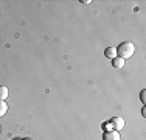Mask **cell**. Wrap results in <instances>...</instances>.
<instances>
[{
    "label": "cell",
    "instance_id": "6da1fadb",
    "mask_svg": "<svg viewBox=\"0 0 146 140\" xmlns=\"http://www.w3.org/2000/svg\"><path fill=\"white\" fill-rule=\"evenodd\" d=\"M115 50H117L118 58L127 59V58H131V56L135 53V45L132 44V42H129V41H124L123 44L118 45V48H115Z\"/></svg>",
    "mask_w": 146,
    "mask_h": 140
},
{
    "label": "cell",
    "instance_id": "7a4b0ae2",
    "mask_svg": "<svg viewBox=\"0 0 146 140\" xmlns=\"http://www.w3.org/2000/svg\"><path fill=\"white\" fill-rule=\"evenodd\" d=\"M110 123H112V128L115 129V131H120V129L124 128V120L121 117H113Z\"/></svg>",
    "mask_w": 146,
    "mask_h": 140
},
{
    "label": "cell",
    "instance_id": "3957f363",
    "mask_svg": "<svg viewBox=\"0 0 146 140\" xmlns=\"http://www.w3.org/2000/svg\"><path fill=\"white\" fill-rule=\"evenodd\" d=\"M103 140H120V134H118V131H106L103 135Z\"/></svg>",
    "mask_w": 146,
    "mask_h": 140
},
{
    "label": "cell",
    "instance_id": "277c9868",
    "mask_svg": "<svg viewBox=\"0 0 146 140\" xmlns=\"http://www.w3.org/2000/svg\"><path fill=\"white\" fill-rule=\"evenodd\" d=\"M112 65L115 69H121L124 65V59H121V58H118V56H115V58L112 59Z\"/></svg>",
    "mask_w": 146,
    "mask_h": 140
},
{
    "label": "cell",
    "instance_id": "5b68a950",
    "mask_svg": "<svg viewBox=\"0 0 146 140\" xmlns=\"http://www.w3.org/2000/svg\"><path fill=\"white\" fill-rule=\"evenodd\" d=\"M9 92H8V87L5 86H0V101H5L6 98H8Z\"/></svg>",
    "mask_w": 146,
    "mask_h": 140
},
{
    "label": "cell",
    "instance_id": "8992f818",
    "mask_svg": "<svg viewBox=\"0 0 146 140\" xmlns=\"http://www.w3.org/2000/svg\"><path fill=\"white\" fill-rule=\"evenodd\" d=\"M104 55H106V58H109V59H113L117 56V50L113 47H109V48H106V51H104Z\"/></svg>",
    "mask_w": 146,
    "mask_h": 140
},
{
    "label": "cell",
    "instance_id": "52a82bcc",
    "mask_svg": "<svg viewBox=\"0 0 146 140\" xmlns=\"http://www.w3.org/2000/svg\"><path fill=\"white\" fill-rule=\"evenodd\" d=\"M6 112H8V104L5 101H0V117L6 115Z\"/></svg>",
    "mask_w": 146,
    "mask_h": 140
}]
</instances>
